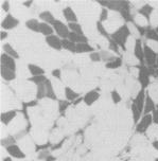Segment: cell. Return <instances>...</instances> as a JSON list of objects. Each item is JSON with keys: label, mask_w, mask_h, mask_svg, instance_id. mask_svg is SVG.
<instances>
[{"label": "cell", "mask_w": 158, "mask_h": 161, "mask_svg": "<svg viewBox=\"0 0 158 161\" xmlns=\"http://www.w3.org/2000/svg\"><path fill=\"white\" fill-rule=\"evenodd\" d=\"M152 117H153V124L158 125V108L152 114Z\"/></svg>", "instance_id": "obj_48"}, {"label": "cell", "mask_w": 158, "mask_h": 161, "mask_svg": "<svg viewBox=\"0 0 158 161\" xmlns=\"http://www.w3.org/2000/svg\"><path fill=\"white\" fill-rule=\"evenodd\" d=\"M28 70H29V72H30L31 76H38V75H44L45 74L44 68H42L41 66L35 65V64H29Z\"/></svg>", "instance_id": "obj_25"}, {"label": "cell", "mask_w": 158, "mask_h": 161, "mask_svg": "<svg viewBox=\"0 0 158 161\" xmlns=\"http://www.w3.org/2000/svg\"><path fill=\"white\" fill-rule=\"evenodd\" d=\"M133 54L140 64L144 65V49H143V42H141V39H136Z\"/></svg>", "instance_id": "obj_8"}, {"label": "cell", "mask_w": 158, "mask_h": 161, "mask_svg": "<svg viewBox=\"0 0 158 161\" xmlns=\"http://www.w3.org/2000/svg\"><path fill=\"white\" fill-rule=\"evenodd\" d=\"M155 10H156V8H154L150 3H149V2H145V3L137 11V13L139 14V15H141L142 17H144V18L150 22L151 16H152V14L154 13Z\"/></svg>", "instance_id": "obj_14"}, {"label": "cell", "mask_w": 158, "mask_h": 161, "mask_svg": "<svg viewBox=\"0 0 158 161\" xmlns=\"http://www.w3.org/2000/svg\"><path fill=\"white\" fill-rule=\"evenodd\" d=\"M46 94H47V89H46V83H42V84L37 85V88H36V99L37 100L45 99Z\"/></svg>", "instance_id": "obj_35"}, {"label": "cell", "mask_w": 158, "mask_h": 161, "mask_svg": "<svg viewBox=\"0 0 158 161\" xmlns=\"http://www.w3.org/2000/svg\"><path fill=\"white\" fill-rule=\"evenodd\" d=\"M46 89H47V94H46V97L51 101H55L57 99L56 92H55V89H54L53 83L51 82L50 80H48L46 82Z\"/></svg>", "instance_id": "obj_20"}, {"label": "cell", "mask_w": 158, "mask_h": 161, "mask_svg": "<svg viewBox=\"0 0 158 161\" xmlns=\"http://www.w3.org/2000/svg\"><path fill=\"white\" fill-rule=\"evenodd\" d=\"M39 25H41V21L36 18H31L25 21V28L35 33H39Z\"/></svg>", "instance_id": "obj_24"}, {"label": "cell", "mask_w": 158, "mask_h": 161, "mask_svg": "<svg viewBox=\"0 0 158 161\" xmlns=\"http://www.w3.org/2000/svg\"><path fill=\"white\" fill-rule=\"evenodd\" d=\"M152 125H153V117H152V114H143L141 119L139 120V122L136 124V133L146 134V131L149 130V128Z\"/></svg>", "instance_id": "obj_4"}, {"label": "cell", "mask_w": 158, "mask_h": 161, "mask_svg": "<svg viewBox=\"0 0 158 161\" xmlns=\"http://www.w3.org/2000/svg\"><path fill=\"white\" fill-rule=\"evenodd\" d=\"M15 141L16 140H15V138H14V137L8 136V137H5V138H2L1 143H2V146H3V147H8V146H10V145L16 144Z\"/></svg>", "instance_id": "obj_41"}, {"label": "cell", "mask_w": 158, "mask_h": 161, "mask_svg": "<svg viewBox=\"0 0 158 161\" xmlns=\"http://www.w3.org/2000/svg\"><path fill=\"white\" fill-rule=\"evenodd\" d=\"M123 65V58L121 56H117L116 58H114L111 62L106 63L105 68H107L108 70H116V69L121 68Z\"/></svg>", "instance_id": "obj_22"}, {"label": "cell", "mask_w": 158, "mask_h": 161, "mask_svg": "<svg viewBox=\"0 0 158 161\" xmlns=\"http://www.w3.org/2000/svg\"><path fill=\"white\" fill-rule=\"evenodd\" d=\"M29 80L37 86L39 84H42V83H46L48 80V79H47V76H45V74H44V75H38V76H31L30 79H29Z\"/></svg>", "instance_id": "obj_38"}, {"label": "cell", "mask_w": 158, "mask_h": 161, "mask_svg": "<svg viewBox=\"0 0 158 161\" xmlns=\"http://www.w3.org/2000/svg\"><path fill=\"white\" fill-rule=\"evenodd\" d=\"M138 83L141 89H148L151 84V73L148 66L141 65L138 69Z\"/></svg>", "instance_id": "obj_3"}, {"label": "cell", "mask_w": 158, "mask_h": 161, "mask_svg": "<svg viewBox=\"0 0 158 161\" xmlns=\"http://www.w3.org/2000/svg\"><path fill=\"white\" fill-rule=\"evenodd\" d=\"M62 14H63V16L65 17L66 21H68V24L77 22V15H76V13L74 12L73 8L67 5V7H65L64 8H63Z\"/></svg>", "instance_id": "obj_13"}, {"label": "cell", "mask_w": 158, "mask_h": 161, "mask_svg": "<svg viewBox=\"0 0 158 161\" xmlns=\"http://www.w3.org/2000/svg\"><path fill=\"white\" fill-rule=\"evenodd\" d=\"M69 107V102L67 100H59V114H64L66 110H68Z\"/></svg>", "instance_id": "obj_40"}, {"label": "cell", "mask_w": 158, "mask_h": 161, "mask_svg": "<svg viewBox=\"0 0 158 161\" xmlns=\"http://www.w3.org/2000/svg\"><path fill=\"white\" fill-rule=\"evenodd\" d=\"M10 8H11V3L8 1H3L1 3V12L8 14V11H10Z\"/></svg>", "instance_id": "obj_46"}, {"label": "cell", "mask_w": 158, "mask_h": 161, "mask_svg": "<svg viewBox=\"0 0 158 161\" xmlns=\"http://www.w3.org/2000/svg\"><path fill=\"white\" fill-rule=\"evenodd\" d=\"M89 58H90L91 62H93V63H99L102 60L101 54H100V52H97V51H93V53L89 54Z\"/></svg>", "instance_id": "obj_42"}, {"label": "cell", "mask_w": 158, "mask_h": 161, "mask_svg": "<svg viewBox=\"0 0 158 161\" xmlns=\"http://www.w3.org/2000/svg\"><path fill=\"white\" fill-rule=\"evenodd\" d=\"M64 97L69 102H74L80 97V93H77L76 90H73L71 87H65L64 89Z\"/></svg>", "instance_id": "obj_21"}, {"label": "cell", "mask_w": 158, "mask_h": 161, "mask_svg": "<svg viewBox=\"0 0 158 161\" xmlns=\"http://www.w3.org/2000/svg\"><path fill=\"white\" fill-rule=\"evenodd\" d=\"M154 161H158V158H155V160Z\"/></svg>", "instance_id": "obj_53"}, {"label": "cell", "mask_w": 158, "mask_h": 161, "mask_svg": "<svg viewBox=\"0 0 158 161\" xmlns=\"http://www.w3.org/2000/svg\"><path fill=\"white\" fill-rule=\"evenodd\" d=\"M5 152L8 153V156H11L12 158H16V159H24V158H25V153L20 148V146L17 144H13L5 147Z\"/></svg>", "instance_id": "obj_11"}, {"label": "cell", "mask_w": 158, "mask_h": 161, "mask_svg": "<svg viewBox=\"0 0 158 161\" xmlns=\"http://www.w3.org/2000/svg\"><path fill=\"white\" fill-rule=\"evenodd\" d=\"M110 10L106 8H101L99 12V21H101L102 24H104L108 20V17H110Z\"/></svg>", "instance_id": "obj_36"}, {"label": "cell", "mask_w": 158, "mask_h": 161, "mask_svg": "<svg viewBox=\"0 0 158 161\" xmlns=\"http://www.w3.org/2000/svg\"><path fill=\"white\" fill-rule=\"evenodd\" d=\"M38 16L39 19L42 20V22H46V24L51 25H53L54 22L57 20L55 18V16H54V14L52 12H50V11H42Z\"/></svg>", "instance_id": "obj_17"}, {"label": "cell", "mask_w": 158, "mask_h": 161, "mask_svg": "<svg viewBox=\"0 0 158 161\" xmlns=\"http://www.w3.org/2000/svg\"><path fill=\"white\" fill-rule=\"evenodd\" d=\"M2 161H13V160H12V157L8 156V157H3V158H2Z\"/></svg>", "instance_id": "obj_51"}, {"label": "cell", "mask_w": 158, "mask_h": 161, "mask_svg": "<svg viewBox=\"0 0 158 161\" xmlns=\"http://www.w3.org/2000/svg\"><path fill=\"white\" fill-rule=\"evenodd\" d=\"M123 62H125L126 65L128 66H135L136 64H138V59L135 57V55L133 54V52H128V51H126L124 53V55H123Z\"/></svg>", "instance_id": "obj_30"}, {"label": "cell", "mask_w": 158, "mask_h": 161, "mask_svg": "<svg viewBox=\"0 0 158 161\" xmlns=\"http://www.w3.org/2000/svg\"><path fill=\"white\" fill-rule=\"evenodd\" d=\"M152 146L156 149V151H158V139L157 140H154L153 142H152Z\"/></svg>", "instance_id": "obj_50"}, {"label": "cell", "mask_w": 158, "mask_h": 161, "mask_svg": "<svg viewBox=\"0 0 158 161\" xmlns=\"http://www.w3.org/2000/svg\"><path fill=\"white\" fill-rule=\"evenodd\" d=\"M144 37L149 40V42H158V32L156 31V29H154V28L149 27Z\"/></svg>", "instance_id": "obj_34"}, {"label": "cell", "mask_w": 158, "mask_h": 161, "mask_svg": "<svg viewBox=\"0 0 158 161\" xmlns=\"http://www.w3.org/2000/svg\"><path fill=\"white\" fill-rule=\"evenodd\" d=\"M110 99H111V101H113L114 104H119V103L122 102V96L118 90L111 91V92H110Z\"/></svg>", "instance_id": "obj_39"}, {"label": "cell", "mask_w": 158, "mask_h": 161, "mask_svg": "<svg viewBox=\"0 0 158 161\" xmlns=\"http://www.w3.org/2000/svg\"><path fill=\"white\" fill-rule=\"evenodd\" d=\"M0 35H1V42H4V40L8 37V33L7 32V31L2 30V31H1V33H0Z\"/></svg>", "instance_id": "obj_49"}, {"label": "cell", "mask_w": 158, "mask_h": 161, "mask_svg": "<svg viewBox=\"0 0 158 161\" xmlns=\"http://www.w3.org/2000/svg\"><path fill=\"white\" fill-rule=\"evenodd\" d=\"M39 33H41L42 35H44L45 37H48L54 34V29L51 25H48V24H46V22H41V25H39Z\"/></svg>", "instance_id": "obj_27"}, {"label": "cell", "mask_w": 158, "mask_h": 161, "mask_svg": "<svg viewBox=\"0 0 158 161\" xmlns=\"http://www.w3.org/2000/svg\"><path fill=\"white\" fill-rule=\"evenodd\" d=\"M108 50H110V52H114L115 54H116V55L119 56L120 55V52H121L122 49L120 48L119 46H118L113 39L110 38V42H108Z\"/></svg>", "instance_id": "obj_37"}, {"label": "cell", "mask_w": 158, "mask_h": 161, "mask_svg": "<svg viewBox=\"0 0 158 161\" xmlns=\"http://www.w3.org/2000/svg\"><path fill=\"white\" fill-rule=\"evenodd\" d=\"M149 70H150L151 76H153L154 79L158 80V66H152V67H149Z\"/></svg>", "instance_id": "obj_44"}, {"label": "cell", "mask_w": 158, "mask_h": 161, "mask_svg": "<svg viewBox=\"0 0 158 161\" xmlns=\"http://www.w3.org/2000/svg\"><path fill=\"white\" fill-rule=\"evenodd\" d=\"M71 42H73L74 44H83V42H88V37L86 35H80V34H76L70 32V35H69V38Z\"/></svg>", "instance_id": "obj_29"}, {"label": "cell", "mask_w": 158, "mask_h": 161, "mask_svg": "<svg viewBox=\"0 0 158 161\" xmlns=\"http://www.w3.org/2000/svg\"><path fill=\"white\" fill-rule=\"evenodd\" d=\"M150 47L153 49V50L155 51L156 53H158V42H146Z\"/></svg>", "instance_id": "obj_47"}, {"label": "cell", "mask_w": 158, "mask_h": 161, "mask_svg": "<svg viewBox=\"0 0 158 161\" xmlns=\"http://www.w3.org/2000/svg\"><path fill=\"white\" fill-rule=\"evenodd\" d=\"M19 25V20L12 14H7L5 17L1 20V28L4 31H10L17 28Z\"/></svg>", "instance_id": "obj_6"}, {"label": "cell", "mask_w": 158, "mask_h": 161, "mask_svg": "<svg viewBox=\"0 0 158 161\" xmlns=\"http://www.w3.org/2000/svg\"><path fill=\"white\" fill-rule=\"evenodd\" d=\"M100 54H101V58H102V62H104L105 64L106 63H110L111 62L114 58H116L118 55H116L115 53L110 52V50H106V49H102L101 51H99Z\"/></svg>", "instance_id": "obj_28"}, {"label": "cell", "mask_w": 158, "mask_h": 161, "mask_svg": "<svg viewBox=\"0 0 158 161\" xmlns=\"http://www.w3.org/2000/svg\"><path fill=\"white\" fill-rule=\"evenodd\" d=\"M156 65L158 66V53H157V62H156Z\"/></svg>", "instance_id": "obj_52"}, {"label": "cell", "mask_w": 158, "mask_h": 161, "mask_svg": "<svg viewBox=\"0 0 158 161\" xmlns=\"http://www.w3.org/2000/svg\"><path fill=\"white\" fill-rule=\"evenodd\" d=\"M17 110H7L2 111L1 114V122L3 125H8L10 123H12L14 119H16L17 117Z\"/></svg>", "instance_id": "obj_15"}, {"label": "cell", "mask_w": 158, "mask_h": 161, "mask_svg": "<svg viewBox=\"0 0 158 161\" xmlns=\"http://www.w3.org/2000/svg\"><path fill=\"white\" fill-rule=\"evenodd\" d=\"M45 40L51 49H54L56 51H61L63 49V39L59 36L55 35V34L46 37Z\"/></svg>", "instance_id": "obj_10"}, {"label": "cell", "mask_w": 158, "mask_h": 161, "mask_svg": "<svg viewBox=\"0 0 158 161\" xmlns=\"http://www.w3.org/2000/svg\"><path fill=\"white\" fill-rule=\"evenodd\" d=\"M157 109L156 102L152 99V97L146 93L145 97V102H144V110H143V114H153L155 110Z\"/></svg>", "instance_id": "obj_16"}, {"label": "cell", "mask_w": 158, "mask_h": 161, "mask_svg": "<svg viewBox=\"0 0 158 161\" xmlns=\"http://www.w3.org/2000/svg\"><path fill=\"white\" fill-rule=\"evenodd\" d=\"M1 67H4V68L11 69V70L17 71V66H16L15 58H13V57H11L10 55H8V54H5V53L1 54Z\"/></svg>", "instance_id": "obj_12"}, {"label": "cell", "mask_w": 158, "mask_h": 161, "mask_svg": "<svg viewBox=\"0 0 158 161\" xmlns=\"http://www.w3.org/2000/svg\"><path fill=\"white\" fill-rule=\"evenodd\" d=\"M96 27H97V31H98V34L102 37H105L107 39H110V34L108 33V31L106 30L104 24H102L101 21H97L96 22Z\"/></svg>", "instance_id": "obj_31"}, {"label": "cell", "mask_w": 158, "mask_h": 161, "mask_svg": "<svg viewBox=\"0 0 158 161\" xmlns=\"http://www.w3.org/2000/svg\"><path fill=\"white\" fill-rule=\"evenodd\" d=\"M100 99V92L97 89H91V90L87 91L85 96L83 97V103L87 106L93 105L98 100Z\"/></svg>", "instance_id": "obj_9"}, {"label": "cell", "mask_w": 158, "mask_h": 161, "mask_svg": "<svg viewBox=\"0 0 158 161\" xmlns=\"http://www.w3.org/2000/svg\"><path fill=\"white\" fill-rule=\"evenodd\" d=\"M51 74L55 80H61L62 79V70L59 68H55L51 71Z\"/></svg>", "instance_id": "obj_45"}, {"label": "cell", "mask_w": 158, "mask_h": 161, "mask_svg": "<svg viewBox=\"0 0 158 161\" xmlns=\"http://www.w3.org/2000/svg\"><path fill=\"white\" fill-rule=\"evenodd\" d=\"M50 157V151L49 149H45V151H42V152H39V154H38V159L39 160H47L48 158Z\"/></svg>", "instance_id": "obj_43"}, {"label": "cell", "mask_w": 158, "mask_h": 161, "mask_svg": "<svg viewBox=\"0 0 158 161\" xmlns=\"http://www.w3.org/2000/svg\"><path fill=\"white\" fill-rule=\"evenodd\" d=\"M143 49H144V64H146L148 67L155 66L157 62V53L146 42L145 44L143 42Z\"/></svg>", "instance_id": "obj_5"}, {"label": "cell", "mask_w": 158, "mask_h": 161, "mask_svg": "<svg viewBox=\"0 0 158 161\" xmlns=\"http://www.w3.org/2000/svg\"><path fill=\"white\" fill-rule=\"evenodd\" d=\"M2 50H3V53L8 54V55H10L11 57H13V58H19V53L18 51L16 50L15 48L13 47L11 44H8V42H7V44H3L2 45Z\"/></svg>", "instance_id": "obj_19"}, {"label": "cell", "mask_w": 158, "mask_h": 161, "mask_svg": "<svg viewBox=\"0 0 158 161\" xmlns=\"http://www.w3.org/2000/svg\"><path fill=\"white\" fill-rule=\"evenodd\" d=\"M16 76H17L16 71L11 70V69H8V68H4V67H1V77L4 80L11 82V80H15Z\"/></svg>", "instance_id": "obj_23"}, {"label": "cell", "mask_w": 158, "mask_h": 161, "mask_svg": "<svg viewBox=\"0 0 158 161\" xmlns=\"http://www.w3.org/2000/svg\"><path fill=\"white\" fill-rule=\"evenodd\" d=\"M146 93L153 99L155 102H158V82H152L148 87Z\"/></svg>", "instance_id": "obj_26"}, {"label": "cell", "mask_w": 158, "mask_h": 161, "mask_svg": "<svg viewBox=\"0 0 158 161\" xmlns=\"http://www.w3.org/2000/svg\"><path fill=\"white\" fill-rule=\"evenodd\" d=\"M130 37H132V34H131L130 27H128L127 24H124L119 30H117L116 32L110 34V38L113 39L123 51H126V42H127Z\"/></svg>", "instance_id": "obj_2"}, {"label": "cell", "mask_w": 158, "mask_h": 161, "mask_svg": "<svg viewBox=\"0 0 158 161\" xmlns=\"http://www.w3.org/2000/svg\"><path fill=\"white\" fill-rule=\"evenodd\" d=\"M123 161H128V159H125V160H123Z\"/></svg>", "instance_id": "obj_54"}, {"label": "cell", "mask_w": 158, "mask_h": 161, "mask_svg": "<svg viewBox=\"0 0 158 161\" xmlns=\"http://www.w3.org/2000/svg\"><path fill=\"white\" fill-rule=\"evenodd\" d=\"M63 49L68 52L71 53H76V44H74L73 42H71L70 39H63Z\"/></svg>", "instance_id": "obj_33"}, {"label": "cell", "mask_w": 158, "mask_h": 161, "mask_svg": "<svg viewBox=\"0 0 158 161\" xmlns=\"http://www.w3.org/2000/svg\"><path fill=\"white\" fill-rule=\"evenodd\" d=\"M146 97V92L144 89H141L139 91V93L135 97L131 104V111H132V117H133L134 123L139 122V120L141 119L143 116V110H144V102Z\"/></svg>", "instance_id": "obj_1"}, {"label": "cell", "mask_w": 158, "mask_h": 161, "mask_svg": "<svg viewBox=\"0 0 158 161\" xmlns=\"http://www.w3.org/2000/svg\"><path fill=\"white\" fill-rule=\"evenodd\" d=\"M52 27L54 29V32L56 33V35L61 37L62 39L69 38V35H70V30H69L68 25H66L63 21H61V20H56Z\"/></svg>", "instance_id": "obj_7"}, {"label": "cell", "mask_w": 158, "mask_h": 161, "mask_svg": "<svg viewBox=\"0 0 158 161\" xmlns=\"http://www.w3.org/2000/svg\"><path fill=\"white\" fill-rule=\"evenodd\" d=\"M68 28H69V30H70V32L76 33V34H80V35H85L83 25L81 24H79V22L68 24Z\"/></svg>", "instance_id": "obj_32"}, {"label": "cell", "mask_w": 158, "mask_h": 161, "mask_svg": "<svg viewBox=\"0 0 158 161\" xmlns=\"http://www.w3.org/2000/svg\"><path fill=\"white\" fill-rule=\"evenodd\" d=\"M94 48L88 42H83V44H77L76 45V54H86V53H93Z\"/></svg>", "instance_id": "obj_18"}]
</instances>
